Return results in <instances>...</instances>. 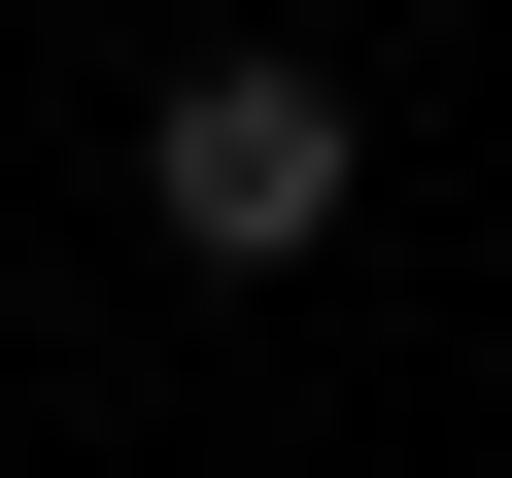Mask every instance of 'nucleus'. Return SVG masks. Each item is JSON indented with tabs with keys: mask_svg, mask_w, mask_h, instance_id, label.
Wrapping results in <instances>:
<instances>
[{
	"mask_svg": "<svg viewBox=\"0 0 512 478\" xmlns=\"http://www.w3.org/2000/svg\"><path fill=\"white\" fill-rule=\"evenodd\" d=\"M342 171H376V103H342V69H274V35L137 103V239H171V274H308Z\"/></svg>",
	"mask_w": 512,
	"mask_h": 478,
	"instance_id": "nucleus-1",
	"label": "nucleus"
}]
</instances>
